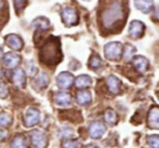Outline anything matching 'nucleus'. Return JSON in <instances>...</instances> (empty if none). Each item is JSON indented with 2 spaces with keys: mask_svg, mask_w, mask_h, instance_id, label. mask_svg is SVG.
Instances as JSON below:
<instances>
[{
  "mask_svg": "<svg viewBox=\"0 0 159 148\" xmlns=\"http://www.w3.org/2000/svg\"><path fill=\"white\" fill-rule=\"evenodd\" d=\"M129 16V0H98V23L100 30L118 34L126 25Z\"/></svg>",
  "mask_w": 159,
  "mask_h": 148,
  "instance_id": "nucleus-1",
  "label": "nucleus"
},
{
  "mask_svg": "<svg viewBox=\"0 0 159 148\" xmlns=\"http://www.w3.org/2000/svg\"><path fill=\"white\" fill-rule=\"evenodd\" d=\"M62 60L63 52L61 39L57 36H49L39 49L40 63L48 67H54L60 64Z\"/></svg>",
  "mask_w": 159,
  "mask_h": 148,
  "instance_id": "nucleus-2",
  "label": "nucleus"
},
{
  "mask_svg": "<svg viewBox=\"0 0 159 148\" xmlns=\"http://www.w3.org/2000/svg\"><path fill=\"white\" fill-rule=\"evenodd\" d=\"M124 47L120 42L111 41L105 44L104 47V54L105 57L109 61H118L122 56Z\"/></svg>",
  "mask_w": 159,
  "mask_h": 148,
  "instance_id": "nucleus-3",
  "label": "nucleus"
},
{
  "mask_svg": "<svg viewBox=\"0 0 159 148\" xmlns=\"http://www.w3.org/2000/svg\"><path fill=\"white\" fill-rule=\"evenodd\" d=\"M62 21L67 27H71L79 23V14L78 11L73 7H65L61 12Z\"/></svg>",
  "mask_w": 159,
  "mask_h": 148,
  "instance_id": "nucleus-4",
  "label": "nucleus"
},
{
  "mask_svg": "<svg viewBox=\"0 0 159 148\" xmlns=\"http://www.w3.org/2000/svg\"><path fill=\"white\" fill-rule=\"evenodd\" d=\"M145 34V25L143 22L139 20H134L129 24L128 27V35L132 39H140Z\"/></svg>",
  "mask_w": 159,
  "mask_h": 148,
  "instance_id": "nucleus-5",
  "label": "nucleus"
},
{
  "mask_svg": "<svg viewBox=\"0 0 159 148\" xmlns=\"http://www.w3.org/2000/svg\"><path fill=\"white\" fill-rule=\"evenodd\" d=\"M74 81H75V78H74V76L71 75L70 73H68V71H63V73H61L57 77V87L63 90H67L70 88V87L73 86Z\"/></svg>",
  "mask_w": 159,
  "mask_h": 148,
  "instance_id": "nucleus-6",
  "label": "nucleus"
},
{
  "mask_svg": "<svg viewBox=\"0 0 159 148\" xmlns=\"http://www.w3.org/2000/svg\"><path fill=\"white\" fill-rule=\"evenodd\" d=\"M30 140L35 148H46L47 146V136L40 130H36L30 133Z\"/></svg>",
  "mask_w": 159,
  "mask_h": 148,
  "instance_id": "nucleus-7",
  "label": "nucleus"
},
{
  "mask_svg": "<svg viewBox=\"0 0 159 148\" xmlns=\"http://www.w3.org/2000/svg\"><path fill=\"white\" fill-rule=\"evenodd\" d=\"M105 132H106V127L104 125V123L98 122V121L92 122L89 127V134L94 140L101 138L105 134Z\"/></svg>",
  "mask_w": 159,
  "mask_h": 148,
  "instance_id": "nucleus-8",
  "label": "nucleus"
},
{
  "mask_svg": "<svg viewBox=\"0 0 159 148\" xmlns=\"http://www.w3.org/2000/svg\"><path fill=\"white\" fill-rule=\"evenodd\" d=\"M40 120V113L38 109L36 108H28L25 113V118H24V121H25V125L28 128L34 127L35 124H37Z\"/></svg>",
  "mask_w": 159,
  "mask_h": 148,
  "instance_id": "nucleus-9",
  "label": "nucleus"
},
{
  "mask_svg": "<svg viewBox=\"0 0 159 148\" xmlns=\"http://www.w3.org/2000/svg\"><path fill=\"white\" fill-rule=\"evenodd\" d=\"M6 43L9 48H11L12 50H15V51L22 50L24 47V42H23V40H22V38L20 37V36L15 35V34H11V35L7 36Z\"/></svg>",
  "mask_w": 159,
  "mask_h": 148,
  "instance_id": "nucleus-10",
  "label": "nucleus"
},
{
  "mask_svg": "<svg viewBox=\"0 0 159 148\" xmlns=\"http://www.w3.org/2000/svg\"><path fill=\"white\" fill-rule=\"evenodd\" d=\"M106 86L111 94H118L121 90V81L115 75H109L106 78Z\"/></svg>",
  "mask_w": 159,
  "mask_h": 148,
  "instance_id": "nucleus-11",
  "label": "nucleus"
},
{
  "mask_svg": "<svg viewBox=\"0 0 159 148\" xmlns=\"http://www.w3.org/2000/svg\"><path fill=\"white\" fill-rule=\"evenodd\" d=\"M132 64H133L134 68L141 74H144L147 71L149 67V62L146 57L142 56V55H138L132 59Z\"/></svg>",
  "mask_w": 159,
  "mask_h": 148,
  "instance_id": "nucleus-12",
  "label": "nucleus"
},
{
  "mask_svg": "<svg viewBox=\"0 0 159 148\" xmlns=\"http://www.w3.org/2000/svg\"><path fill=\"white\" fill-rule=\"evenodd\" d=\"M148 127L152 129H159V107L153 106L149 109L148 117H147Z\"/></svg>",
  "mask_w": 159,
  "mask_h": 148,
  "instance_id": "nucleus-13",
  "label": "nucleus"
},
{
  "mask_svg": "<svg viewBox=\"0 0 159 148\" xmlns=\"http://www.w3.org/2000/svg\"><path fill=\"white\" fill-rule=\"evenodd\" d=\"M134 6L144 14H148L154 10V0H134Z\"/></svg>",
  "mask_w": 159,
  "mask_h": 148,
  "instance_id": "nucleus-14",
  "label": "nucleus"
},
{
  "mask_svg": "<svg viewBox=\"0 0 159 148\" xmlns=\"http://www.w3.org/2000/svg\"><path fill=\"white\" fill-rule=\"evenodd\" d=\"M3 63L8 68H15L21 63V56L14 52H9L3 56Z\"/></svg>",
  "mask_w": 159,
  "mask_h": 148,
  "instance_id": "nucleus-15",
  "label": "nucleus"
},
{
  "mask_svg": "<svg viewBox=\"0 0 159 148\" xmlns=\"http://www.w3.org/2000/svg\"><path fill=\"white\" fill-rule=\"evenodd\" d=\"M12 81H13V83H14L16 87H19V88H22V89L25 88V86H26V75H25V73H24L23 69L19 68V69H16V70L13 71Z\"/></svg>",
  "mask_w": 159,
  "mask_h": 148,
  "instance_id": "nucleus-16",
  "label": "nucleus"
},
{
  "mask_svg": "<svg viewBox=\"0 0 159 148\" xmlns=\"http://www.w3.org/2000/svg\"><path fill=\"white\" fill-rule=\"evenodd\" d=\"M9 6L8 0H0V29L3 27L9 21Z\"/></svg>",
  "mask_w": 159,
  "mask_h": 148,
  "instance_id": "nucleus-17",
  "label": "nucleus"
},
{
  "mask_svg": "<svg viewBox=\"0 0 159 148\" xmlns=\"http://www.w3.org/2000/svg\"><path fill=\"white\" fill-rule=\"evenodd\" d=\"M54 102L61 107H66L71 104V96L67 92H57L54 95Z\"/></svg>",
  "mask_w": 159,
  "mask_h": 148,
  "instance_id": "nucleus-18",
  "label": "nucleus"
},
{
  "mask_svg": "<svg viewBox=\"0 0 159 148\" xmlns=\"http://www.w3.org/2000/svg\"><path fill=\"white\" fill-rule=\"evenodd\" d=\"M76 101L81 106H87L92 102V94L88 90H81L76 95Z\"/></svg>",
  "mask_w": 159,
  "mask_h": 148,
  "instance_id": "nucleus-19",
  "label": "nucleus"
},
{
  "mask_svg": "<svg viewBox=\"0 0 159 148\" xmlns=\"http://www.w3.org/2000/svg\"><path fill=\"white\" fill-rule=\"evenodd\" d=\"M75 86L76 88L80 89V90H84L92 84V78L88 75H80L76 78L75 81Z\"/></svg>",
  "mask_w": 159,
  "mask_h": 148,
  "instance_id": "nucleus-20",
  "label": "nucleus"
},
{
  "mask_svg": "<svg viewBox=\"0 0 159 148\" xmlns=\"http://www.w3.org/2000/svg\"><path fill=\"white\" fill-rule=\"evenodd\" d=\"M33 26L35 27V29L37 33H42V31L47 30L50 28V22L46 17H37L35 21L33 22Z\"/></svg>",
  "mask_w": 159,
  "mask_h": 148,
  "instance_id": "nucleus-21",
  "label": "nucleus"
},
{
  "mask_svg": "<svg viewBox=\"0 0 159 148\" xmlns=\"http://www.w3.org/2000/svg\"><path fill=\"white\" fill-rule=\"evenodd\" d=\"M34 83H35V88H37L38 90L44 89L49 84V77L47 76V74L40 73L39 75L36 77Z\"/></svg>",
  "mask_w": 159,
  "mask_h": 148,
  "instance_id": "nucleus-22",
  "label": "nucleus"
},
{
  "mask_svg": "<svg viewBox=\"0 0 159 148\" xmlns=\"http://www.w3.org/2000/svg\"><path fill=\"white\" fill-rule=\"evenodd\" d=\"M89 68L91 69V70H94V71H98L100 68H102L103 67V61L101 59L100 56H98V54H93L91 55L90 60H89Z\"/></svg>",
  "mask_w": 159,
  "mask_h": 148,
  "instance_id": "nucleus-23",
  "label": "nucleus"
},
{
  "mask_svg": "<svg viewBox=\"0 0 159 148\" xmlns=\"http://www.w3.org/2000/svg\"><path fill=\"white\" fill-rule=\"evenodd\" d=\"M11 146H12V148H27V138L22 134L16 135L13 138Z\"/></svg>",
  "mask_w": 159,
  "mask_h": 148,
  "instance_id": "nucleus-24",
  "label": "nucleus"
},
{
  "mask_svg": "<svg viewBox=\"0 0 159 148\" xmlns=\"http://www.w3.org/2000/svg\"><path fill=\"white\" fill-rule=\"evenodd\" d=\"M104 119L109 125L113 127V125H115L116 123H117L118 116L114 109L108 108V109H106V111H105V114H104Z\"/></svg>",
  "mask_w": 159,
  "mask_h": 148,
  "instance_id": "nucleus-25",
  "label": "nucleus"
},
{
  "mask_svg": "<svg viewBox=\"0 0 159 148\" xmlns=\"http://www.w3.org/2000/svg\"><path fill=\"white\" fill-rule=\"evenodd\" d=\"M135 52H136V49L134 48L132 44H126L124 48V52H122V56H124L125 61L130 62V61H132V59L134 57Z\"/></svg>",
  "mask_w": 159,
  "mask_h": 148,
  "instance_id": "nucleus-26",
  "label": "nucleus"
},
{
  "mask_svg": "<svg viewBox=\"0 0 159 148\" xmlns=\"http://www.w3.org/2000/svg\"><path fill=\"white\" fill-rule=\"evenodd\" d=\"M13 4H14L15 12H16L17 14H21L24 11V9L27 7L28 0H13Z\"/></svg>",
  "mask_w": 159,
  "mask_h": 148,
  "instance_id": "nucleus-27",
  "label": "nucleus"
},
{
  "mask_svg": "<svg viewBox=\"0 0 159 148\" xmlns=\"http://www.w3.org/2000/svg\"><path fill=\"white\" fill-rule=\"evenodd\" d=\"M147 143L151 148H159V134H151L147 136Z\"/></svg>",
  "mask_w": 159,
  "mask_h": 148,
  "instance_id": "nucleus-28",
  "label": "nucleus"
},
{
  "mask_svg": "<svg viewBox=\"0 0 159 148\" xmlns=\"http://www.w3.org/2000/svg\"><path fill=\"white\" fill-rule=\"evenodd\" d=\"M11 122H12L11 116H9L8 114H0V129L9 127Z\"/></svg>",
  "mask_w": 159,
  "mask_h": 148,
  "instance_id": "nucleus-29",
  "label": "nucleus"
},
{
  "mask_svg": "<svg viewBox=\"0 0 159 148\" xmlns=\"http://www.w3.org/2000/svg\"><path fill=\"white\" fill-rule=\"evenodd\" d=\"M62 148H80V144L77 141H66L63 143Z\"/></svg>",
  "mask_w": 159,
  "mask_h": 148,
  "instance_id": "nucleus-30",
  "label": "nucleus"
},
{
  "mask_svg": "<svg viewBox=\"0 0 159 148\" xmlns=\"http://www.w3.org/2000/svg\"><path fill=\"white\" fill-rule=\"evenodd\" d=\"M9 94L8 87L6 86V83H3L2 81H0V98H6Z\"/></svg>",
  "mask_w": 159,
  "mask_h": 148,
  "instance_id": "nucleus-31",
  "label": "nucleus"
},
{
  "mask_svg": "<svg viewBox=\"0 0 159 148\" xmlns=\"http://www.w3.org/2000/svg\"><path fill=\"white\" fill-rule=\"evenodd\" d=\"M26 68H27V74L30 76L35 75L36 71H37V67L34 65L33 62H28L27 64H26Z\"/></svg>",
  "mask_w": 159,
  "mask_h": 148,
  "instance_id": "nucleus-32",
  "label": "nucleus"
},
{
  "mask_svg": "<svg viewBox=\"0 0 159 148\" xmlns=\"http://www.w3.org/2000/svg\"><path fill=\"white\" fill-rule=\"evenodd\" d=\"M153 17H154V20H158L159 21V7L156 8L155 12H154V14H153Z\"/></svg>",
  "mask_w": 159,
  "mask_h": 148,
  "instance_id": "nucleus-33",
  "label": "nucleus"
},
{
  "mask_svg": "<svg viewBox=\"0 0 159 148\" xmlns=\"http://www.w3.org/2000/svg\"><path fill=\"white\" fill-rule=\"evenodd\" d=\"M84 148H98V147H96L94 144H88Z\"/></svg>",
  "mask_w": 159,
  "mask_h": 148,
  "instance_id": "nucleus-34",
  "label": "nucleus"
},
{
  "mask_svg": "<svg viewBox=\"0 0 159 148\" xmlns=\"http://www.w3.org/2000/svg\"><path fill=\"white\" fill-rule=\"evenodd\" d=\"M2 54H3V51H2V49L0 48V60L2 59Z\"/></svg>",
  "mask_w": 159,
  "mask_h": 148,
  "instance_id": "nucleus-35",
  "label": "nucleus"
},
{
  "mask_svg": "<svg viewBox=\"0 0 159 148\" xmlns=\"http://www.w3.org/2000/svg\"><path fill=\"white\" fill-rule=\"evenodd\" d=\"M1 76H2V71H1V69H0V78H1Z\"/></svg>",
  "mask_w": 159,
  "mask_h": 148,
  "instance_id": "nucleus-36",
  "label": "nucleus"
},
{
  "mask_svg": "<svg viewBox=\"0 0 159 148\" xmlns=\"http://www.w3.org/2000/svg\"><path fill=\"white\" fill-rule=\"evenodd\" d=\"M84 1H90V0H84Z\"/></svg>",
  "mask_w": 159,
  "mask_h": 148,
  "instance_id": "nucleus-37",
  "label": "nucleus"
},
{
  "mask_svg": "<svg viewBox=\"0 0 159 148\" xmlns=\"http://www.w3.org/2000/svg\"><path fill=\"white\" fill-rule=\"evenodd\" d=\"M158 97H159V92H158Z\"/></svg>",
  "mask_w": 159,
  "mask_h": 148,
  "instance_id": "nucleus-38",
  "label": "nucleus"
}]
</instances>
